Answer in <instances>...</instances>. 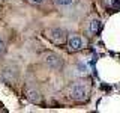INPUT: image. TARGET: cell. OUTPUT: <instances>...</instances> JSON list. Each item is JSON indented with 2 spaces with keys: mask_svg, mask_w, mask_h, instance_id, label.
I'll list each match as a JSON object with an SVG mask.
<instances>
[{
  "mask_svg": "<svg viewBox=\"0 0 120 113\" xmlns=\"http://www.w3.org/2000/svg\"><path fill=\"white\" fill-rule=\"evenodd\" d=\"M71 95H72V98H75V100L82 101L87 97V89H86V86L81 85V83H75L72 88H71Z\"/></svg>",
  "mask_w": 120,
  "mask_h": 113,
  "instance_id": "1",
  "label": "cell"
},
{
  "mask_svg": "<svg viewBox=\"0 0 120 113\" xmlns=\"http://www.w3.org/2000/svg\"><path fill=\"white\" fill-rule=\"evenodd\" d=\"M48 38H50L51 41H54V42H57V44H62V42H65V39H66V32L62 30V29H51L50 32H48Z\"/></svg>",
  "mask_w": 120,
  "mask_h": 113,
  "instance_id": "2",
  "label": "cell"
},
{
  "mask_svg": "<svg viewBox=\"0 0 120 113\" xmlns=\"http://www.w3.org/2000/svg\"><path fill=\"white\" fill-rule=\"evenodd\" d=\"M68 45H69L71 51H78V50H81V47H82V41H81V38H78V36H72L68 41Z\"/></svg>",
  "mask_w": 120,
  "mask_h": 113,
  "instance_id": "3",
  "label": "cell"
},
{
  "mask_svg": "<svg viewBox=\"0 0 120 113\" xmlns=\"http://www.w3.org/2000/svg\"><path fill=\"white\" fill-rule=\"evenodd\" d=\"M45 62H47L48 66H51V68H60L62 66V60H60V57L56 56V54H48L47 57H45Z\"/></svg>",
  "mask_w": 120,
  "mask_h": 113,
  "instance_id": "4",
  "label": "cell"
},
{
  "mask_svg": "<svg viewBox=\"0 0 120 113\" xmlns=\"http://www.w3.org/2000/svg\"><path fill=\"white\" fill-rule=\"evenodd\" d=\"M2 77L5 78L6 81L12 83L15 78H17V74H15V69H12V68H5V69L2 71Z\"/></svg>",
  "mask_w": 120,
  "mask_h": 113,
  "instance_id": "5",
  "label": "cell"
},
{
  "mask_svg": "<svg viewBox=\"0 0 120 113\" xmlns=\"http://www.w3.org/2000/svg\"><path fill=\"white\" fill-rule=\"evenodd\" d=\"M26 97H27V100L32 101V103H39L41 101V93L35 89H27L26 90Z\"/></svg>",
  "mask_w": 120,
  "mask_h": 113,
  "instance_id": "6",
  "label": "cell"
},
{
  "mask_svg": "<svg viewBox=\"0 0 120 113\" xmlns=\"http://www.w3.org/2000/svg\"><path fill=\"white\" fill-rule=\"evenodd\" d=\"M99 27H101V21L99 20H93L92 23H90V33L92 35H96L98 32H99Z\"/></svg>",
  "mask_w": 120,
  "mask_h": 113,
  "instance_id": "7",
  "label": "cell"
},
{
  "mask_svg": "<svg viewBox=\"0 0 120 113\" xmlns=\"http://www.w3.org/2000/svg\"><path fill=\"white\" fill-rule=\"evenodd\" d=\"M74 0H56V3H59V5H71V3H72Z\"/></svg>",
  "mask_w": 120,
  "mask_h": 113,
  "instance_id": "8",
  "label": "cell"
},
{
  "mask_svg": "<svg viewBox=\"0 0 120 113\" xmlns=\"http://www.w3.org/2000/svg\"><path fill=\"white\" fill-rule=\"evenodd\" d=\"M2 51H3V41L0 39V53H2Z\"/></svg>",
  "mask_w": 120,
  "mask_h": 113,
  "instance_id": "9",
  "label": "cell"
},
{
  "mask_svg": "<svg viewBox=\"0 0 120 113\" xmlns=\"http://www.w3.org/2000/svg\"><path fill=\"white\" fill-rule=\"evenodd\" d=\"M32 3H41V2H44V0H30Z\"/></svg>",
  "mask_w": 120,
  "mask_h": 113,
  "instance_id": "10",
  "label": "cell"
}]
</instances>
